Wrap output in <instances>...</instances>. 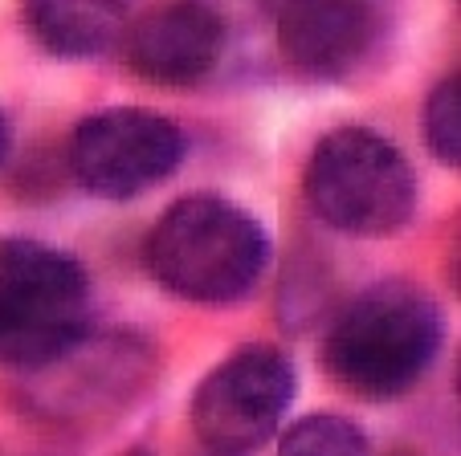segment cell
Returning <instances> with one entry per match:
<instances>
[{"label":"cell","instance_id":"cell-1","mask_svg":"<svg viewBox=\"0 0 461 456\" xmlns=\"http://www.w3.org/2000/svg\"><path fill=\"white\" fill-rule=\"evenodd\" d=\"M441 310L409 282L364 290L331 322L322 362L359 399H396L412 391L441 351Z\"/></svg>","mask_w":461,"mask_h":456},{"label":"cell","instance_id":"cell-2","mask_svg":"<svg viewBox=\"0 0 461 456\" xmlns=\"http://www.w3.org/2000/svg\"><path fill=\"white\" fill-rule=\"evenodd\" d=\"M270 261V237L245 208L221 196L172 204L148 241V265L164 290L184 301H237L258 285Z\"/></svg>","mask_w":461,"mask_h":456},{"label":"cell","instance_id":"cell-3","mask_svg":"<svg viewBox=\"0 0 461 456\" xmlns=\"http://www.w3.org/2000/svg\"><path fill=\"white\" fill-rule=\"evenodd\" d=\"M306 200L335 233L392 237L409 224L417 180L401 147L367 127H339L306 164Z\"/></svg>","mask_w":461,"mask_h":456},{"label":"cell","instance_id":"cell-4","mask_svg":"<svg viewBox=\"0 0 461 456\" xmlns=\"http://www.w3.org/2000/svg\"><path fill=\"white\" fill-rule=\"evenodd\" d=\"M86 330V273L41 241H0V367H37Z\"/></svg>","mask_w":461,"mask_h":456},{"label":"cell","instance_id":"cell-5","mask_svg":"<svg viewBox=\"0 0 461 456\" xmlns=\"http://www.w3.org/2000/svg\"><path fill=\"white\" fill-rule=\"evenodd\" d=\"M37 375V396L50 420L66 428H103L119 420L148 391L156 375V354L135 335H78L66 351L29 367Z\"/></svg>","mask_w":461,"mask_h":456},{"label":"cell","instance_id":"cell-6","mask_svg":"<svg viewBox=\"0 0 461 456\" xmlns=\"http://www.w3.org/2000/svg\"><path fill=\"white\" fill-rule=\"evenodd\" d=\"M294 404V367L274 346H241L192 396V432L212 452H249L282 428Z\"/></svg>","mask_w":461,"mask_h":456},{"label":"cell","instance_id":"cell-7","mask_svg":"<svg viewBox=\"0 0 461 456\" xmlns=\"http://www.w3.org/2000/svg\"><path fill=\"white\" fill-rule=\"evenodd\" d=\"M184 159V135L172 119L140 106H114L78 122L70 167L90 196L131 200L164 183Z\"/></svg>","mask_w":461,"mask_h":456},{"label":"cell","instance_id":"cell-8","mask_svg":"<svg viewBox=\"0 0 461 456\" xmlns=\"http://www.w3.org/2000/svg\"><path fill=\"white\" fill-rule=\"evenodd\" d=\"M274 37L294 74L339 82L375 53L384 17L375 0H282Z\"/></svg>","mask_w":461,"mask_h":456},{"label":"cell","instance_id":"cell-9","mask_svg":"<svg viewBox=\"0 0 461 456\" xmlns=\"http://www.w3.org/2000/svg\"><path fill=\"white\" fill-rule=\"evenodd\" d=\"M225 45V17L209 0H172L131 25L127 66L151 86H196L221 66Z\"/></svg>","mask_w":461,"mask_h":456},{"label":"cell","instance_id":"cell-10","mask_svg":"<svg viewBox=\"0 0 461 456\" xmlns=\"http://www.w3.org/2000/svg\"><path fill=\"white\" fill-rule=\"evenodd\" d=\"M25 29L53 58H98L127 33V0H25Z\"/></svg>","mask_w":461,"mask_h":456},{"label":"cell","instance_id":"cell-11","mask_svg":"<svg viewBox=\"0 0 461 456\" xmlns=\"http://www.w3.org/2000/svg\"><path fill=\"white\" fill-rule=\"evenodd\" d=\"M425 139H429V151H433L445 167L461 164V82H457V74L445 78L441 86L429 94Z\"/></svg>","mask_w":461,"mask_h":456},{"label":"cell","instance_id":"cell-12","mask_svg":"<svg viewBox=\"0 0 461 456\" xmlns=\"http://www.w3.org/2000/svg\"><path fill=\"white\" fill-rule=\"evenodd\" d=\"M367 440L343 416H306L282 436V452H364Z\"/></svg>","mask_w":461,"mask_h":456},{"label":"cell","instance_id":"cell-13","mask_svg":"<svg viewBox=\"0 0 461 456\" xmlns=\"http://www.w3.org/2000/svg\"><path fill=\"white\" fill-rule=\"evenodd\" d=\"M5 156H9V122L0 114V164H5Z\"/></svg>","mask_w":461,"mask_h":456}]
</instances>
